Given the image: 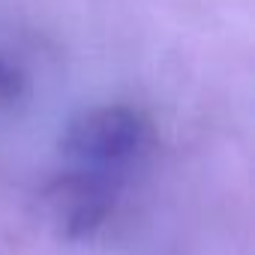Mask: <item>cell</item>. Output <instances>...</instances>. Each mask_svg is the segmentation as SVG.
<instances>
[{"instance_id": "6da1fadb", "label": "cell", "mask_w": 255, "mask_h": 255, "mask_svg": "<svg viewBox=\"0 0 255 255\" xmlns=\"http://www.w3.org/2000/svg\"><path fill=\"white\" fill-rule=\"evenodd\" d=\"M147 138L150 126L141 111L129 105H96L69 120L60 150L84 171L111 174V168L135 159Z\"/></svg>"}, {"instance_id": "7a4b0ae2", "label": "cell", "mask_w": 255, "mask_h": 255, "mask_svg": "<svg viewBox=\"0 0 255 255\" xmlns=\"http://www.w3.org/2000/svg\"><path fill=\"white\" fill-rule=\"evenodd\" d=\"M117 201V180L102 171H66L42 192V207L60 240H90L108 219Z\"/></svg>"}, {"instance_id": "3957f363", "label": "cell", "mask_w": 255, "mask_h": 255, "mask_svg": "<svg viewBox=\"0 0 255 255\" xmlns=\"http://www.w3.org/2000/svg\"><path fill=\"white\" fill-rule=\"evenodd\" d=\"M27 96V75L18 63L0 54V108H18Z\"/></svg>"}]
</instances>
